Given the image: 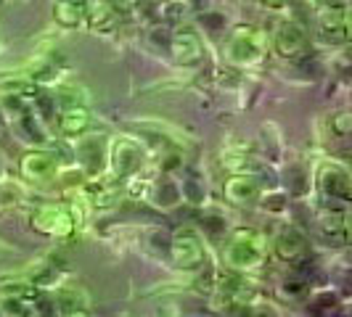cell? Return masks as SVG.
Instances as JSON below:
<instances>
[{"label":"cell","mask_w":352,"mask_h":317,"mask_svg":"<svg viewBox=\"0 0 352 317\" xmlns=\"http://www.w3.org/2000/svg\"><path fill=\"white\" fill-rule=\"evenodd\" d=\"M85 3V19L90 21V27L96 30H111L117 21V11L109 5V0H82Z\"/></svg>","instance_id":"1"},{"label":"cell","mask_w":352,"mask_h":317,"mask_svg":"<svg viewBox=\"0 0 352 317\" xmlns=\"http://www.w3.org/2000/svg\"><path fill=\"white\" fill-rule=\"evenodd\" d=\"M85 16V3L82 0H56L53 3V19L61 24V27H77Z\"/></svg>","instance_id":"2"},{"label":"cell","mask_w":352,"mask_h":317,"mask_svg":"<svg viewBox=\"0 0 352 317\" xmlns=\"http://www.w3.org/2000/svg\"><path fill=\"white\" fill-rule=\"evenodd\" d=\"M109 5H111L117 14H120V11L127 14V11H133V8L138 5V0H109Z\"/></svg>","instance_id":"3"},{"label":"cell","mask_w":352,"mask_h":317,"mask_svg":"<svg viewBox=\"0 0 352 317\" xmlns=\"http://www.w3.org/2000/svg\"><path fill=\"white\" fill-rule=\"evenodd\" d=\"M265 3H267L270 8H281V5H286L289 0H265Z\"/></svg>","instance_id":"4"}]
</instances>
